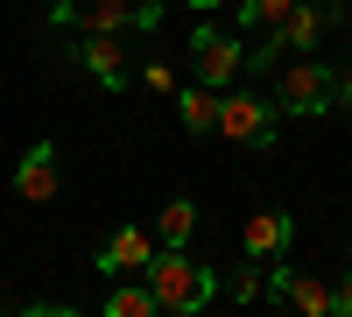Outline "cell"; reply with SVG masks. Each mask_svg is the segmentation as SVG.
<instances>
[{
	"mask_svg": "<svg viewBox=\"0 0 352 317\" xmlns=\"http://www.w3.org/2000/svg\"><path fill=\"white\" fill-rule=\"evenodd\" d=\"M141 275H148V296L162 303V317H190V310H204V303L219 296V275L204 268V261H190L184 247H162Z\"/></svg>",
	"mask_w": 352,
	"mask_h": 317,
	"instance_id": "1",
	"label": "cell"
},
{
	"mask_svg": "<svg viewBox=\"0 0 352 317\" xmlns=\"http://www.w3.org/2000/svg\"><path fill=\"white\" fill-rule=\"evenodd\" d=\"M219 134L268 155L275 141H282V113H275L268 92H219Z\"/></svg>",
	"mask_w": 352,
	"mask_h": 317,
	"instance_id": "2",
	"label": "cell"
},
{
	"mask_svg": "<svg viewBox=\"0 0 352 317\" xmlns=\"http://www.w3.org/2000/svg\"><path fill=\"white\" fill-rule=\"evenodd\" d=\"M338 106V71L317 64V56H303V64H289L275 78V113H296V120H317V113Z\"/></svg>",
	"mask_w": 352,
	"mask_h": 317,
	"instance_id": "3",
	"label": "cell"
},
{
	"mask_svg": "<svg viewBox=\"0 0 352 317\" xmlns=\"http://www.w3.org/2000/svg\"><path fill=\"white\" fill-rule=\"evenodd\" d=\"M190 64H197V85H204V92H226V85L247 71V43L204 21L197 36H190Z\"/></svg>",
	"mask_w": 352,
	"mask_h": 317,
	"instance_id": "4",
	"label": "cell"
},
{
	"mask_svg": "<svg viewBox=\"0 0 352 317\" xmlns=\"http://www.w3.org/2000/svg\"><path fill=\"white\" fill-rule=\"evenodd\" d=\"M162 21V0H85L78 21L85 36H127V28H155Z\"/></svg>",
	"mask_w": 352,
	"mask_h": 317,
	"instance_id": "5",
	"label": "cell"
},
{
	"mask_svg": "<svg viewBox=\"0 0 352 317\" xmlns=\"http://www.w3.org/2000/svg\"><path fill=\"white\" fill-rule=\"evenodd\" d=\"M324 28H345V0H296V8L275 21V43L282 50H310Z\"/></svg>",
	"mask_w": 352,
	"mask_h": 317,
	"instance_id": "6",
	"label": "cell"
},
{
	"mask_svg": "<svg viewBox=\"0 0 352 317\" xmlns=\"http://www.w3.org/2000/svg\"><path fill=\"white\" fill-rule=\"evenodd\" d=\"M56 184H64V162H56V141H36L21 162H14V197H28V205H50Z\"/></svg>",
	"mask_w": 352,
	"mask_h": 317,
	"instance_id": "7",
	"label": "cell"
},
{
	"mask_svg": "<svg viewBox=\"0 0 352 317\" xmlns=\"http://www.w3.org/2000/svg\"><path fill=\"white\" fill-rule=\"evenodd\" d=\"M240 240H247V261H282L289 240H296V219L289 212H254Z\"/></svg>",
	"mask_w": 352,
	"mask_h": 317,
	"instance_id": "8",
	"label": "cell"
},
{
	"mask_svg": "<svg viewBox=\"0 0 352 317\" xmlns=\"http://www.w3.org/2000/svg\"><path fill=\"white\" fill-rule=\"evenodd\" d=\"M148 261H155V247H148V233H141V226H120V233L99 247V275H141Z\"/></svg>",
	"mask_w": 352,
	"mask_h": 317,
	"instance_id": "9",
	"label": "cell"
},
{
	"mask_svg": "<svg viewBox=\"0 0 352 317\" xmlns=\"http://www.w3.org/2000/svg\"><path fill=\"white\" fill-rule=\"evenodd\" d=\"M78 64L85 71H92L99 85H113V92H120V85H127V64H120V36H78Z\"/></svg>",
	"mask_w": 352,
	"mask_h": 317,
	"instance_id": "10",
	"label": "cell"
},
{
	"mask_svg": "<svg viewBox=\"0 0 352 317\" xmlns=\"http://www.w3.org/2000/svg\"><path fill=\"white\" fill-rule=\"evenodd\" d=\"M275 303H296V317H331V282H324V275L289 268V282L275 289Z\"/></svg>",
	"mask_w": 352,
	"mask_h": 317,
	"instance_id": "11",
	"label": "cell"
},
{
	"mask_svg": "<svg viewBox=\"0 0 352 317\" xmlns=\"http://www.w3.org/2000/svg\"><path fill=\"white\" fill-rule=\"evenodd\" d=\"M176 120L190 134H219V92H204V85H184L176 92Z\"/></svg>",
	"mask_w": 352,
	"mask_h": 317,
	"instance_id": "12",
	"label": "cell"
},
{
	"mask_svg": "<svg viewBox=\"0 0 352 317\" xmlns=\"http://www.w3.org/2000/svg\"><path fill=\"white\" fill-rule=\"evenodd\" d=\"M99 317H162V303L148 296V282H113L106 303H99Z\"/></svg>",
	"mask_w": 352,
	"mask_h": 317,
	"instance_id": "13",
	"label": "cell"
},
{
	"mask_svg": "<svg viewBox=\"0 0 352 317\" xmlns=\"http://www.w3.org/2000/svg\"><path fill=\"white\" fill-rule=\"evenodd\" d=\"M155 226H162V247H190V233H197V205H190V197H169Z\"/></svg>",
	"mask_w": 352,
	"mask_h": 317,
	"instance_id": "14",
	"label": "cell"
},
{
	"mask_svg": "<svg viewBox=\"0 0 352 317\" xmlns=\"http://www.w3.org/2000/svg\"><path fill=\"white\" fill-rule=\"evenodd\" d=\"M261 275H268V268H261V261H240V268L226 275V296H232V303H254L261 289H268V282H261Z\"/></svg>",
	"mask_w": 352,
	"mask_h": 317,
	"instance_id": "15",
	"label": "cell"
},
{
	"mask_svg": "<svg viewBox=\"0 0 352 317\" xmlns=\"http://www.w3.org/2000/svg\"><path fill=\"white\" fill-rule=\"evenodd\" d=\"M296 0H240V28H275Z\"/></svg>",
	"mask_w": 352,
	"mask_h": 317,
	"instance_id": "16",
	"label": "cell"
},
{
	"mask_svg": "<svg viewBox=\"0 0 352 317\" xmlns=\"http://www.w3.org/2000/svg\"><path fill=\"white\" fill-rule=\"evenodd\" d=\"M331 317H352V275H338V289H331Z\"/></svg>",
	"mask_w": 352,
	"mask_h": 317,
	"instance_id": "17",
	"label": "cell"
},
{
	"mask_svg": "<svg viewBox=\"0 0 352 317\" xmlns=\"http://www.w3.org/2000/svg\"><path fill=\"white\" fill-rule=\"evenodd\" d=\"M21 317H78V310H56V303H28Z\"/></svg>",
	"mask_w": 352,
	"mask_h": 317,
	"instance_id": "18",
	"label": "cell"
},
{
	"mask_svg": "<svg viewBox=\"0 0 352 317\" xmlns=\"http://www.w3.org/2000/svg\"><path fill=\"white\" fill-rule=\"evenodd\" d=\"M338 106L352 113V71H338Z\"/></svg>",
	"mask_w": 352,
	"mask_h": 317,
	"instance_id": "19",
	"label": "cell"
},
{
	"mask_svg": "<svg viewBox=\"0 0 352 317\" xmlns=\"http://www.w3.org/2000/svg\"><path fill=\"white\" fill-rule=\"evenodd\" d=\"M190 8H197V14H212V8H226V0H190Z\"/></svg>",
	"mask_w": 352,
	"mask_h": 317,
	"instance_id": "20",
	"label": "cell"
}]
</instances>
